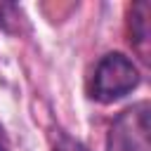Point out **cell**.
I'll use <instances>...</instances> for the list:
<instances>
[{
    "mask_svg": "<svg viewBox=\"0 0 151 151\" xmlns=\"http://www.w3.org/2000/svg\"><path fill=\"white\" fill-rule=\"evenodd\" d=\"M139 80H142L139 71L130 57H125L123 52H109L97 61V66L90 76L87 94L94 101L111 104V101H118L125 94H130L139 85Z\"/></svg>",
    "mask_w": 151,
    "mask_h": 151,
    "instance_id": "6da1fadb",
    "label": "cell"
},
{
    "mask_svg": "<svg viewBox=\"0 0 151 151\" xmlns=\"http://www.w3.org/2000/svg\"><path fill=\"white\" fill-rule=\"evenodd\" d=\"M149 101L127 106L116 116L106 134V151H151L149 142Z\"/></svg>",
    "mask_w": 151,
    "mask_h": 151,
    "instance_id": "7a4b0ae2",
    "label": "cell"
},
{
    "mask_svg": "<svg viewBox=\"0 0 151 151\" xmlns=\"http://www.w3.org/2000/svg\"><path fill=\"white\" fill-rule=\"evenodd\" d=\"M149 2H134L127 12V26H130V42L134 45V50L142 54V59H149V40H151V31H149Z\"/></svg>",
    "mask_w": 151,
    "mask_h": 151,
    "instance_id": "3957f363",
    "label": "cell"
},
{
    "mask_svg": "<svg viewBox=\"0 0 151 151\" xmlns=\"http://www.w3.org/2000/svg\"><path fill=\"white\" fill-rule=\"evenodd\" d=\"M0 151H9V144H7V137H5L2 125H0Z\"/></svg>",
    "mask_w": 151,
    "mask_h": 151,
    "instance_id": "277c9868",
    "label": "cell"
}]
</instances>
